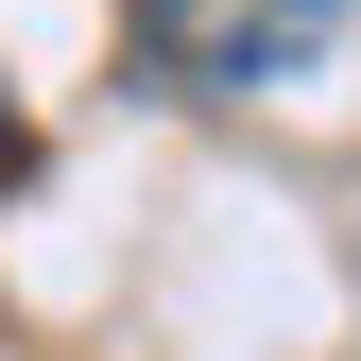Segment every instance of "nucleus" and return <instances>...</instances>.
<instances>
[{"label": "nucleus", "mask_w": 361, "mask_h": 361, "mask_svg": "<svg viewBox=\"0 0 361 361\" xmlns=\"http://www.w3.org/2000/svg\"><path fill=\"white\" fill-rule=\"evenodd\" d=\"M18 172H35V104L0 86V190H18Z\"/></svg>", "instance_id": "obj_2"}, {"label": "nucleus", "mask_w": 361, "mask_h": 361, "mask_svg": "<svg viewBox=\"0 0 361 361\" xmlns=\"http://www.w3.org/2000/svg\"><path fill=\"white\" fill-rule=\"evenodd\" d=\"M121 35H138V69H155V86L241 104V86H293L310 52H327L344 0H121Z\"/></svg>", "instance_id": "obj_1"}]
</instances>
